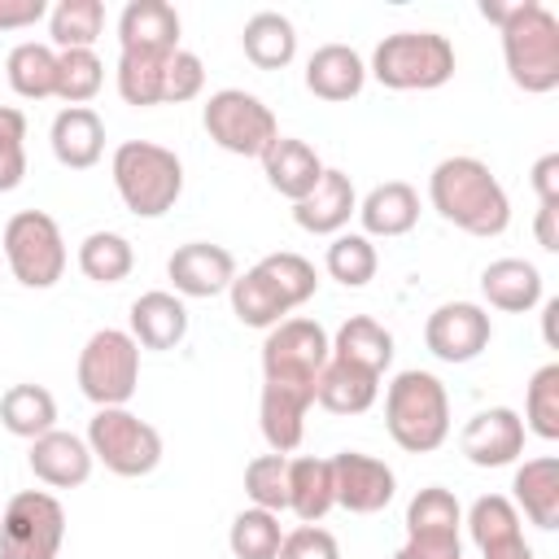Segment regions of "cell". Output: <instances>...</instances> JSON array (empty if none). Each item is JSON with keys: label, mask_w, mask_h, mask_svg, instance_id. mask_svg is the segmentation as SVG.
Masks as SVG:
<instances>
[{"label": "cell", "mask_w": 559, "mask_h": 559, "mask_svg": "<svg viewBox=\"0 0 559 559\" xmlns=\"http://www.w3.org/2000/svg\"><path fill=\"white\" fill-rule=\"evenodd\" d=\"M459 524H463L459 498L441 485L419 489L406 507V537L415 542H459Z\"/></svg>", "instance_id": "cell-32"}, {"label": "cell", "mask_w": 559, "mask_h": 559, "mask_svg": "<svg viewBox=\"0 0 559 559\" xmlns=\"http://www.w3.org/2000/svg\"><path fill=\"white\" fill-rule=\"evenodd\" d=\"M349 214H358V192L345 170H323V179L293 205V223L310 236H336L345 231Z\"/></svg>", "instance_id": "cell-16"}, {"label": "cell", "mask_w": 559, "mask_h": 559, "mask_svg": "<svg viewBox=\"0 0 559 559\" xmlns=\"http://www.w3.org/2000/svg\"><path fill=\"white\" fill-rule=\"evenodd\" d=\"M328 358H332V341L314 319H280L275 328H266V341H262L266 384L314 393V380L328 367Z\"/></svg>", "instance_id": "cell-7"}, {"label": "cell", "mask_w": 559, "mask_h": 559, "mask_svg": "<svg viewBox=\"0 0 559 559\" xmlns=\"http://www.w3.org/2000/svg\"><path fill=\"white\" fill-rule=\"evenodd\" d=\"M480 559H537V555H533V546H528L524 533H520V537H511V542H498V546L480 550Z\"/></svg>", "instance_id": "cell-53"}, {"label": "cell", "mask_w": 559, "mask_h": 559, "mask_svg": "<svg viewBox=\"0 0 559 559\" xmlns=\"http://www.w3.org/2000/svg\"><path fill=\"white\" fill-rule=\"evenodd\" d=\"M524 419L542 441H559V362L533 371L524 393Z\"/></svg>", "instance_id": "cell-41"}, {"label": "cell", "mask_w": 559, "mask_h": 559, "mask_svg": "<svg viewBox=\"0 0 559 559\" xmlns=\"http://www.w3.org/2000/svg\"><path fill=\"white\" fill-rule=\"evenodd\" d=\"M362 83H367V66L349 44H323L306 61V87L319 100H332V105L354 100L362 92Z\"/></svg>", "instance_id": "cell-20"}, {"label": "cell", "mask_w": 559, "mask_h": 559, "mask_svg": "<svg viewBox=\"0 0 559 559\" xmlns=\"http://www.w3.org/2000/svg\"><path fill=\"white\" fill-rule=\"evenodd\" d=\"M0 424L13 437L35 441V437L57 428V402H52V393L44 384H13L0 397Z\"/></svg>", "instance_id": "cell-33"}, {"label": "cell", "mask_w": 559, "mask_h": 559, "mask_svg": "<svg viewBox=\"0 0 559 559\" xmlns=\"http://www.w3.org/2000/svg\"><path fill=\"white\" fill-rule=\"evenodd\" d=\"M258 266H262V271L275 280V288L288 297V306H293V310H297L301 301H310V297H314V288H319L314 262H306L301 253H288V249H280V253H266Z\"/></svg>", "instance_id": "cell-44"}, {"label": "cell", "mask_w": 559, "mask_h": 559, "mask_svg": "<svg viewBox=\"0 0 559 559\" xmlns=\"http://www.w3.org/2000/svg\"><path fill=\"white\" fill-rule=\"evenodd\" d=\"M109 170H114V188H118L122 205L135 218H162L166 210H175V201L183 192V162L153 140L118 144Z\"/></svg>", "instance_id": "cell-4"}, {"label": "cell", "mask_w": 559, "mask_h": 559, "mask_svg": "<svg viewBox=\"0 0 559 559\" xmlns=\"http://www.w3.org/2000/svg\"><path fill=\"white\" fill-rule=\"evenodd\" d=\"M87 450L114 476H148L162 463V432L127 406H100L87 424Z\"/></svg>", "instance_id": "cell-8"}, {"label": "cell", "mask_w": 559, "mask_h": 559, "mask_svg": "<svg viewBox=\"0 0 559 559\" xmlns=\"http://www.w3.org/2000/svg\"><path fill=\"white\" fill-rule=\"evenodd\" d=\"M4 258L22 288H52L66 275V240L52 214L22 210L4 223Z\"/></svg>", "instance_id": "cell-9"}, {"label": "cell", "mask_w": 559, "mask_h": 559, "mask_svg": "<svg viewBox=\"0 0 559 559\" xmlns=\"http://www.w3.org/2000/svg\"><path fill=\"white\" fill-rule=\"evenodd\" d=\"M122 52H175L179 48V13L166 0H131L118 17Z\"/></svg>", "instance_id": "cell-18"}, {"label": "cell", "mask_w": 559, "mask_h": 559, "mask_svg": "<svg viewBox=\"0 0 559 559\" xmlns=\"http://www.w3.org/2000/svg\"><path fill=\"white\" fill-rule=\"evenodd\" d=\"M533 188L542 205H559V153H546L533 162Z\"/></svg>", "instance_id": "cell-48"}, {"label": "cell", "mask_w": 559, "mask_h": 559, "mask_svg": "<svg viewBox=\"0 0 559 559\" xmlns=\"http://www.w3.org/2000/svg\"><path fill=\"white\" fill-rule=\"evenodd\" d=\"M227 297H231V314L245 328H275L293 310L288 297L275 288V280L262 266H249L245 275H236L231 288H227Z\"/></svg>", "instance_id": "cell-30"}, {"label": "cell", "mask_w": 559, "mask_h": 559, "mask_svg": "<svg viewBox=\"0 0 559 559\" xmlns=\"http://www.w3.org/2000/svg\"><path fill=\"white\" fill-rule=\"evenodd\" d=\"M432 210L467 236H502L511 223V201L480 157H445L428 175Z\"/></svg>", "instance_id": "cell-2"}, {"label": "cell", "mask_w": 559, "mask_h": 559, "mask_svg": "<svg viewBox=\"0 0 559 559\" xmlns=\"http://www.w3.org/2000/svg\"><path fill=\"white\" fill-rule=\"evenodd\" d=\"M323 262H328V275H332L336 284H345V288L371 284V280H376V266H380L376 245H371L362 231H336Z\"/></svg>", "instance_id": "cell-38"}, {"label": "cell", "mask_w": 559, "mask_h": 559, "mask_svg": "<svg viewBox=\"0 0 559 559\" xmlns=\"http://www.w3.org/2000/svg\"><path fill=\"white\" fill-rule=\"evenodd\" d=\"M135 266V249L127 236L118 231H92L83 236L79 245V271L92 280V284H122Z\"/></svg>", "instance_id": "cell-36"}, {"label": "cell", "mask_w": 559, "mask_h": 559, "mask_svg": "<svg viewBox=\"0 0 559 559\" xmlns=\"http://www.w3.org/2000/svg\"><path fill=\"white\" fill-rule=\"evenodd\" d=\"M493 323L476 301H445L424 323V345L441 362H472L489 349Z\"/></svg>", "instance_id": "cell-12"}, {"label": "cell", "mask_w": 559, "mask_h": 559, "mask_svg": "<svg viewBox=\"0 0 559 559\" xmlns=\"http://www.w3.org/2000/svg\"><path fill=\"white\" fill-rule=\"evenodd\" d=\"M245 493L262 511H288V459L284 454H258L245 467Z\"/></svg>", "instance_id": "cell-43"}, {"label": "cell", "mask_w": 559, "mask_h": 559, "mask_svg": "<svg viewBox=\"0 0 559 559\" xmlns=\"http://www.w3.org/2000/svg\"><path fill=\"white\" fill-rule=\"evenodd\" d=\"M358 218H362V236H406L415 223H419V192L402 179H389V183H376L362 201H358Z\"/></svg>", "instance_id": "cell-21"}, {"label": "cell", "mask_w": 559, "mask_h": 559, "mask_svg": "<svg viewBox=\"0 0 559 559\" xmlns=\"http://www.w3.org/2000/svg\"><path fill=\"white\" fill-rule=\"evenodd\" d=\"M66 542V511L44 489H22L0 515V559H57Z\"/></svg>", "instance_id": "cell-11"}, {"label": "cell", "mask_w": 559, "mask_h": 559, "mask_svg": "<svg viewBox=\"0 0 559 559\" xmlns=\"http://www.w3.org/2000/svg\"><path fill=\"white\" fill-rule=\"evenodd\" d=\"M515 502L524 507V515L537 528H559V459L542 454V459H524V467H515Z\"/></svg>", "instance_id": "cell-27"}, {"label": "cell", "mask_w": 559, "mask_h": 559, "mask_svg": "<svg viewBox=\"0 0 559 559\" xmlns=\"http://www.w3.org/2000/svg\"><path fill=\"white\" fill-rule=\"evenodd\" d=\"M105 31V4L100 0H57L48 9V35L61 52L92 48Z\"/></svg>", "instance_id": "cell-35"}, {"label": "cell", "mask_w": 559, "mask_h": 559, "mask_svg": "<svg viewBox=\"0 0 559 559\" xmlns=\"http://www.w3.org/2000/svg\"><path fill=\"white\" fill-rule=\"evenodd\" d=\"M240 48L245 57L258 66V70H284L293 57H297V31L284 13L275 9H262L245 22V35H240Z\"/></svg>", "instance_id": "cell-31"}, {"label": "cell", "mask_w": 559, "mask_h": 559, "mask_svg": "<svg viewBox=\"0 0 559 559\" xmlns=\"http://www.w3.org/2000/svg\"><path fill=\"white\" fill-rule=\"evenodd\" d=\"M48 140H52V157H57L66 170H87V166H96L100 153H105V122H100L96 109L70 105V109H61V114L52 118Z\"/></svg>", "instance_id": "cell-19"}, {"label": "cell", "mask_w": 559, "mask_h": 559, "mask_svg": "<svg viewBox=\"0 0 559 559\" xmlns=\"http://www.w3.org/2000/svg\"><path fill=\"white\" fill-rule=\"evenodd\" d=\"M201 87H205V66H201V57L188 52V48L170 52L166 79H162V105H183V100L201 96Z\"/></svg>", "instance_id": "cell-45"}, {"label": "cell", "mask_w": 559, "mask_h": 559, "mask_svg": "<svg viewBox=\"0 0 559 559\" xmlns=\"http://www.w3.org/2000/svg\"><path fill=\"white\" fill-rule=\"evenodd\" d=\"M4 74H9V87L22 96V100H48L57 96V52L48 44H17L4 61Z\"/></svg>", "instance_id": "cell-34"}, {"label": "cell", "mask_w": 559, "mask_h": 559, "mask_svg": "<svg viewBox=\"0 0 559 559\" xmlns=\"http://www.w3.org/2000/svg\"><path fill=\"white\" fill-rule=\"evenodd\" d=\"M26 140V118L13 105H0V144H22Z\"/></svg>", "instance_id": "cell-52"}, {"label": "cell", "mask_w": 559, "mask_h": 559, "mask_svg": "<svg viewBox=\"0 0 559 559\" xmlns=\"http://www.w3.org/2000/svg\"><path fill=\"white\" fill-rule=\"evenodd\" d=\"M480 17H489L502 31V57L507 74L520 92H555L559 87V17L537 0L498 4L485 0Z\"/></svg>", "instance_id": "cell-1"}, {"label": "cell", "mask_w": 559, "mask_h": 559, "mask_svg": "<svg viewBox=\"0 0 559 559\" xmlns=\"http://www.w3.org/2000/svg\"><path fill=\"white\" fill-rule=\"evenodd\" d=\"M262 170H266V183L280 192V197H288L293 205L323 179V162H319V153L306 144V140H288V135H280L266 153H262Z\"/></svg>", "instance_id": "cell-23"}, {"label": "cell", "mask_w": 559, "mask_h": 559, "mask_svg": "<svg viewBox=\"0 0 559 559\" xmlns=\"http://www.w3.org/2000/svg\"><path fill=\"white\" fill-rule=\"evenodd\" d=\"M459 450L476 467H507L524 454V419L511 406H489L463 424Z\"/></svg>", "instance_id": "cell-14"}, {"label": "cell", "mask_w": 559, "mask_h": 559, "mask_svg": "<svg viewBox=\"0 0 559 559\" xmlns=\"http://www.w3.org/2000/svg\"><path fill=\"white\" fill-rule=\"evenodd\" d=\"M537 245L559 253V205H537Z\"/></svg>", "instance_id": "cell-51"}, {"label": "cell", "mask_w": 559, "mask_h": 559, "mask_svg": "<svg viewBox=\"0 0 559 559\" xmlns=\"http://www.w3.org/2000/svg\"><path fill=\"white\" fill-rule=\"evenodd\" d=\"M467 528H472V542H476L480 550H489V546H498V542L520 537V511H515L511 498H502V493H485V498L472 502V511H467Z\"/></svg>", "instance_id": "cell-42"}, {"label": "cell", "mask_w": 559, "mask_h": 559, "mask_svg": "<svg viewBox=\"0 0 559 559\" xmlns=\"http://www.w3.org/2000/svg\"><path fill=\"white\" fill-rule=\"evenodd\" d=\"M314 406V393H301V389H284V384H262V406H258V419H262V437L271 445V454H288L301 445V432H306V411Z\"/></svg>", "instance_id": "cell-24"}, {"label": "cell", "mask_w": 559, "mask_h": 559, "mask_svg": "<svg viewBox=\"0 0 559 559\" xmlns=\"http://www.w3.org/2000/svg\"><path fill=\"white\" fill-rule=\"evenodd\" d=\"M275 559H341V546H336V537H332L328 528H319V524H301V528L284 533Z\"/></svg>", "instance_id": "cell-46"}, {"label": "cell", "mask_w": 559, "mask_h": 559, "mask_svg": "<svg viewBox=\"0 0 559 559\" xmlns=\"http://www.w3.org/2000/svg\"><path fill=\"white\" fill-rule=\"evenodd\" d=\"M332 358L336 362H349L367 376H384L389 362H393V332L384 323H376L371 314H354L336 328V341H332Z\"/></svg>", "instance_id": "cell-26"}, {"label": "cell", "mask_w": 559, "mask_h": 559, "mask_svg": "<svg viewBox=\"0 0 559 559\" xmlns=\"http://www.w3.org/2000/svg\"><path fill=\"white\" fill-rule=\"evenodd\" d=\"M376 397H380V376H367L336 358H328V367L314 380V402L332 415H362Z\"/></svg>", "instance_id": "cell-29"}, {"label": "cell", "mask_w": 559, "mask_h": 559, "mask_svg": "<svg viewBox=\"0 0 559 559\" xmlns=\"http://www.w3.org/2000/svg\"><path fill=\"white\" fill-rule=\"evenodd\" d=\"M48 17V0H0V31H26Z\"/></svg>", "instance_id": "cell-47"}, {"label": "cell", "mask_w": 559, "mask_h": 559, "mask_svg": "<svg viewBox=\"0 0 559 559\" xmlns=\"http://www.w3.org/2000/svg\"><path fill=\"white\" fill-rule=\"evenodd\" d=\"M201 122L210 131V140L236 157H262L275 140H280V122L275 114L253 96V92H240V87H223L205 100L201 109Z\"/></svg>", "instance_id": "cell-10"}, {"label": "cell", "mask_w": 559, "mask_h": 559, "mask_svg": "<svg viewBox=\"0 0 559 559\" xmlns=\"http://www.w3.org/2000/svg\"><path fill=\"white\" fill-rule=\"evenodd\" d=\"M280 542H284V528H280V515L275 511H262V507H249L231 520L227 528V546L236 559H275L280 555Z\"/></svg>", "instance_id": "cell-39"}, {"label": "cell", "mask_w": 559, "mask_h": 559, "mask_svg": "<svg viewBox=\"0 0 559 559\" xmlns=\"http://www.w3.org/2000/svg\"><path fill=\"white\" fill-rule=\"evenodd\" d=\"M140 384V345L122 328H100L79 349V389L87 402L100 406H127Z\"/></svg>", "instance_id": "cell-6"}, {"label": "cell", "mask_w": 559, "mask_h": 559, "mask_svg": "<svg viewBox=\"0 0 559 559\" xmlns=\"http://www.w3.org/2000/svg\"><path fill=\"white\" fill-rule=\"evenodd\" d=\"M179 52V48H175ZM170 52H122L118 57V96L135 109L162 105V79H166Z\"/></svg>", "instance_id": "cell-37"}, {"label": "cell", "mask_w": 559, "mask_h": 559, "mask_svg": "<svg viewBox=\"0 0 559 559\" xmlns=\"http://www.w3.org/2000/svg\"><path fill=\"white\" fill-rule=\"evenodd\" d=\"M26 175V148L22 144H0V192H13Z\"/></svg>", "instance_id": "cell-49"}, {"label": "cell", "mask_w": 559, "mask_h": 559, "mask_svg": "<svg viewBox=\"0 0 559 559\" xmlns=\"http://www.w3.org/2000/svg\"><path fill=\"white\" fill-rule=\"evenodd\" d=\"M384 428L406 454H428L450 437V397L432 371H397L384 389Z\"/></svg>", "instance_id": "cell-3"}, {"label": "cell", "mask_w": 559, "mask_h": 559, "mask_svg": "<svg viewBox=\"0 0 559 559\" xmlns=\"http://www.w3.org/2000/svg\"><path fill=\"white\" fill-rule=\"evenodd\" d=\"M332 489H336V507H345L354 515H376L393 502L397 476L376 454L341 450V454H332Z\"/></svg>", "instance_id": "cell-13"}, {"label": "cell", "mask_w": 559, "mask_h": 559, "mask_svg": "<svg viewBox=\"0 0 559 559\" xmlns=\"http://www.w3.org/2000/svg\"><path fill=\"white\" fill-rule=\"evenodd\" d=\"M131 336L144 349H175L188 336V306L175 293H140L131 301Z\"/></svg>", "instance_id": "cell-22"}, {"label": "cell", "mask_w": 559, "mask_h": 559, "mask_svg": "<svg viewBox=\"0 0 559 559\" xmlns=\"http://www.w3.org/2000/svg\"><path fill=\"white\" fill-rule=\"evenodd\" d=\"M371 74L393 92H432L454 79V44L437 31L384 35L371 52Z\"/></svg>", "instance_id": "cell-5"}, {"label": "cell", "mask_w": 559, "mask_h": 559, "mask_svg": "<svg viewBox=\"0 0 559 559\" xmlns=\"http://www.w3.org/2000/svg\"><path fill=\"white\" fill-rule=\"evenodd\" d=\"M555 314H559V301H546V314H542V328H546V341L555 345Z\"/></svg>", "instance_id": "cell-54"}, {"label": "cell", "mask_w": 559, "mask_h": 559, "mask_svg": "<svg viewBox=\"0 0 559 559\" xmlns=\"http://www.w3.org/2000/svg\"><path fill=\"white\" fill-rule=\"evenodd\" d=\"M26 463H31L35 480H44L48 489H74V485H83L92 476V463L96 459H92V450H87L83 437L52 428V432H44V437L31 441Z\"/></svg>", "instance_id": "cell-17"}, {"label": "cell", "mask_w": 559, "mask_h": 559, "mask_svg": "<svg viewBox=\"0 0 559 559\" xmlns=\"http://www.w3.org/2000/svg\"><path fill=\"white\" fill-rule=\"evenodd\" d=\"M105 83V66L92 48H70V52H57V100L70 105H87Z\"/></svg>", "instance_id": "cell-40"}, {"label": "cell", "mask_w": 559, "mask_h": 559, "mask_svg": "<svg viewBox=\"0 0 559 559\" xmlns=\"http://www.w3.org/2000/svg\"><path fill=\"white\" fill-rule=\"evenodd\" d=\"M336 507V489H332V459H288V511L301 524L323 520Z\"/></svg>", "instance_id": "cell-28"}, {"label": "cell", "mask_w": 559, "mask_h": 559, "mask_svg": "<svg viewBox=\"0 0 559 559\" xmlns=\"http://www.w3.org/2000/svg\"><path fill=\"white\" fill-rule=\"evenodd\" d=\"M166 275H170V284H175L179 297H218V293L231 288V280L240 271H236V258L223 245L188 240V245H179L170 253Z\"/></svg>", "instance_id": "cell-15"}, {"label": "cell", "mask_w": 559, "mask_h": 559, "mask_svg": "<svg viewBox=\"0 0 559 559\" xmlns=\"http://www.w3.org/2000/svg\"><path fill=\"white\" fill-rule=\"evenodd\" d=\"M393 559H463V550H459V542H415V537H406V546Z\"/></svg>", "instance_id": "cell-50"}, {"label": "cell", "mask_w": 559, "mask_h": 559, "mask_svg": "<svg viewBox=\"0 0 559 559\" xmlns=\"http://www.w3.org/2000/svg\"><path fill=\"white\" fill-rule=\"evenodd\" d=\"M480 293L493 310L507 314H524L542 301V271L524 258H498L480 271Z\"/></svg>", "instance_id": "cell-25"}]
</instances>
